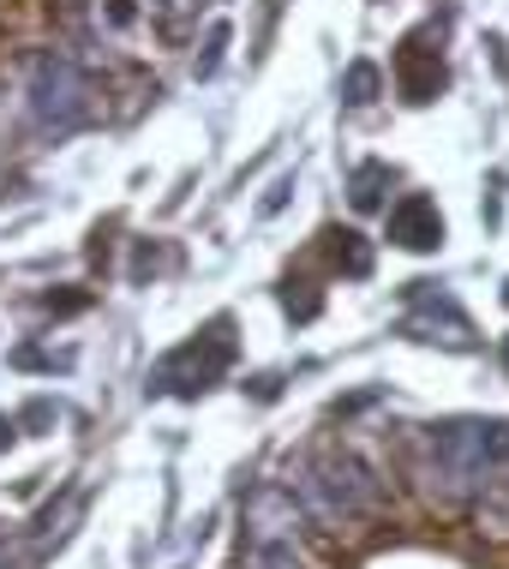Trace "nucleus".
Masks as SVG:
<instances>
[{
	"label": "nucleus",
	"instance_id": "obj_1",
	"mask_svg": "<svg viewBox=\"0 0 509 569\" xmlns=\"http://www.w3.org/2000/svg\"><path fill=\"white\" fill-rule=\"evenodd\" d=\"M431 450V491L438 498H473L491 486V473L509 468V426L503 420H443L426 438Z\"/></svg>",
	"mask_w": 509,
	"mask_h": 569
},
{
	"label": "nucleus",
	"instance_id": "obj_2",
	"mask_svg": "<svg viewBox=\"0 0 509 569\" xmlns=\"http://www.w3.org/2000/svg\"><path fill=\"white\" fill-rule=\"evenodd\" d=\"M228 366H234V325L216 318L204 336L180 342L157 372H150V396H204L210 383H222Z\"/></svg>",
	"mask_w": 509,
	"mask_h": 569
},
{
	"label": "nucleus",
	"instance_id": "obj_3",
	"mask_svg": "<svg viewBox=\"0 0 509 569\" xmlns=\"http://www.w3.org/2000/svg\"><path fill=\"white\" fill-rule=\"evenodd\" d=\"M30 114L49 132H72L97 114V90H90V79L67 54H42L37 67H30Z\"/></svg>",
	"mask_w": 509,
	"mask_h": 569
},
{
	"label": "nucleus",
	"instance_id": "obj_4",
	"mask_svg": "<svg viewBox=\"0 0 509 569\" xmlns=\"http://www.w3.org/2000/svg\"><path fill=\"white\" fill-rule=\"evenodd\" d=\"M306 498H312L323 516H360L378 503V486L353 456H323L318 468L306 473Z\"/></svg>",
	"mask_w": 509,
	"mask_h": 569
},
{
	"label": "nucleus",
	"instance_id": "obj_5",
	"mask_svg": "<svg viewBox=\"0 0 509 569\" xmlns=\"http://www.w3.org/2000/svg\"><path fill=\"white\" fill-rule=\"evenodd\" d=\"M408 336H420V342H443V348H473V325L461 318V306L443 295V288L431 282H413L408 295V318H402Z\"/></svg>",
	"mask_w": 509,
	"mask_h": 569
},
{
	"label": "nucleus",
	"instance_id": "obj_6",
	"mask_svg": "<svg viewBox=\"0 0 509 569\" xmlns=\"http://www.w3.org/2000/svg\"><path fill=\"white\" fill-rule=\"evenodd\" d=\"M246 533H252V546H295V533H300L295 491L258 486L252 498H246Z\"/></svg>",
	"mask_w": 509,
	"mask_h": 569
},
{
	"label": "nucleus",
	"instance_id": "obj_7",
	"mask_svg": "<svg viewBox=\"0 0 509 569\" xmlns=\"http://www.w3.org/2000/svg\"><path fill=\"white\" fill-rule=\"evenodd\" d=\"M390 246H402V252H438L443 246V210L431 204L426 192H408L402 204L390 210Z\"/></svg>",
	"mask_w": 509,
	"mask_h": 569
},
{
	"label": "nucleus",
	"instance_id": "obj_8",
	"mask_svg": "<svg viewBox=\"0 0 509 569\" xmlns=\"http://www.w3.org/2000/svg\"><path fill=\"white\" fill-rule=\"evenodd\" d=\"M396 90L408 102H431L443 90V54L426 49V37H402V49H396Z\"/></svg>",
	"mask_w": 509,
	"mask_h": 569
},
{
	"label": "nucleus",
	"instance_id": "obj_9",
	"mask_svg": "<svg viewBox=\"0 0 509 569\" xmlns=\"http://www.w3.org/2000/svg\"><path fill=\"white\" fill-rule=\"evenodd\" d=\"M150 19V0H90V24L102 30V37H138V24Z\"/></svg>",
	"mask_w": 509,
	"mask_h": 569
},
{
	"label": "nucleus",
	"instance_id": "obj_10",
	"mask_svg": "<svg viewBox=\"0 0 509 569\" xmlns=\"http://www.w3.org/2000/svg\"><path fill=\"white\" fill-rule=\"evenodd\" d=\"M390 162H360L353 168V187H348V198H353V210H378L383 204V187H390Z\"/></svg>",
	"mask_w": 509,
	"mask_h": 569
},
{
	"label": "nucleus",
	"instance_id": "obj_11",
	"mask_svg": "<svg viewBox=\"0 0 509 569\" xmlns=\"http://www.w3.org/2000/svg\"><path fill=\"white\" fill-rule=\"evenodd\" d=\"M372 97H378V67H372V60H353L348 79H342V102H348V109H366Z\"/></svg>",
	"mask_w": 509,
	"mask_h": 569
},
{
	"label": "nucleus",
	"instance_id": "obj_12",
	"mask_svg": "<svg viewBox=\"0 0 509 569\" xmlns=\"http://www.w3.org/2000/svg\"><path fill=\"white\" fill-rule=\"evenodd\" d=\"M336 264H342L348 276H366V270H372V252H366V246H360V234H353V228H336Z\"/></svg>",
	"mask_w": 509,
	"mask_h": 569
},
{
	"label": "nucleus",
	"instance_id": "obj_13",
	"mask_svg": "<svg viewBox=\"0 0 509 569\" xmlns=\"http://www.w3.org/2000/svg\"><path fill=\"white\" fill-rule=\"evenodd\" d=\"M12 366H42V372H54V366H60V372H67V353H42V348H19V353H12Z\"/></svg>",
	"mask_w": 509,
	"mask_h": 569
},
{
	"label": "nucleus",
	"instance_id": "obj_14",
	"mask_svg": "<svg viewBox=\"0 0 509 569\" xmlns=\"http://www.w3.org/2000/svg\"><path fill=\"white\" fill-rule=\"evenodd\" d=\"M222 49H228V24H216V30H210V49H204V60H198V72H204V79L216 72V60H222Z\"/></svg>",
	"mask_w": 509,
	"mask_h": 569
},
{
	"label": "nucleus",
	"instance_id": "obj_15",
	"mask_svg": "<svg viewBox=\"0 0 509 569\" xmlns=\"http://www.w3.org/2000/svg\"><path fill=\"white\" fill-rule=\"evenodd\" d=\"M12 438H19V420H7V413H0V450H7Z\"/></svg>",
	"mask_w": 509,
	"mask_h": 569
},
{
	"label": "nucleus",
	"instance_id": "obj_16",
	"mask_svg": "<svg viewBox=\"0 0 509 569\" xmlns=\"http://www.w3.org/2000/svg\"><path fill=\"white\" fill-rule=\"evenodd\" d=\"M162 7H168V12H198L204 0H162Z\"/></svg>",
	"mask_w": 509,
	"mask_h": 569
},
{
	"label": "nucleus",
	"instance_id": "obj_17",
	"mask_svg": "<svg viewBox=\"0 0 509 569\" xmlns=\"http://www.w3.org/2000/svg\"><path fill=\"white\" fill-rule=\"evenodd\" d=\"M503 306H509V282H503Z\"/></svg>",
	"mask_w": 509,
	"mask_h": 569
}]
</instances>
